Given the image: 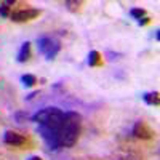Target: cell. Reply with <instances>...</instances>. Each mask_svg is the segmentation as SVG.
<instances>
[{
  "label": "cell",
  "mask_w": 160,
  "mask_h": 160,
  "mask_svg": "<svg viewBox=\"0 0 160 160\" xmlns=\"http://www.w3.org/2000/svg\"><path fill=\"white\" fill-rule=\"evenodd\" d=\"M64 7L71 13H80L82 7H83V2H80V0H68V2H64Z\"/></svg>",
  "instance_id": "obj_10"
},
{
  "label": "cell",
  "mask_w": 160,
  "mask_h": 160,
  "mask_svg": "<svg viewBox=\"0 0 160 160\" xmlns=\"http://www.w3.org/2000/svg\"><path fill=\"white\" fill-rule=\"evenodd\" d=\"M138 22H139V26H146V24H149V22H151V18L144 16V18H142V19H139Z\"/></svg>",
  "instance_id": "obj_15"
},
{
  "label": "cell",
  "mask_w": 160,
  "mask_h": 160,
  "mask_svg": "<svg viewBox=\"0 0 160 160\" xmlns=\"http://www.w3.org/2000/svg\"><path fill=\"white\" fill-rule=\"evenodd\" d=\"M31 55H32V51H31V42H24L18 51V55H16V61L18 62H28L31 59Z\"/></svg>",
  "instance_id": "obj_7"
},
{
  "label": "cell",
  "mask_w": 160,
  "mask_h": 160,
  "mask_svg": "<svg viewBox=\"0 0 160 160\" xmlns=\"http://www.w3.org/2000/svg\"><path fill=\"white\" fill-rule=\"evenodd\" d=\"M130 15H131V18H135V19H142L144 16H146V10L144 8H131L130 10Z\"/></svg>",
  "instance_id": "obj_13"
},
{
  "label": "cell",
  "mask_w": 160,
  "mask_h": 160,
  "mask_svg": "<svg viewBox=\"0 0 160 160\" xmlns=\"http://www.w3.org/2000/svg\"><path fill=\"white\" fill-rule=\"evenodd\" d=\"M37 47L38 53H42L47 59H55L61 50V42L55 37H40L37 40Z\"/></svg>",
  "instance_id": "obj_3"
},
{
  "label": "cell",
  "mask_w": 160,
  "mask_h": 160,
  "mask_svg": "<svg viewBox=\"0 0 160 160\" xmlns=\"http://www.w3.org/2000/svg\"><path fill=\"white\" fill-rule=\"evenodd\" d=\"M158 32H160V31H155V38H157V40H160V34H158Z\"/></svg>",
  "instance_id": "obj_19"
},
{
  "label": "cell",
  "mask_w": 160,
  "mask_h": 160,
  "mask_svg": "<svg viewBox=\"0 0 160 160\" xmlns=\"http://www.w3.org/2000/svg\"><path fill=\"white\" fill-rule=\"evenodd\" d=\"M13 5H15V2H3L2 5H0V15H2L3 18H10Z\"/></svg>",
  "instance_id": "obj_12"
},
{
  "label": "cell",
  "mask_w": 160,
  "mask_h": 160,
  "mask_svg": "<svg viewBox=\"0 0 160 160\" xmlns=\"http://www.w3.org/2000/svg\"><path fill=\"white\" fill-rule=\"evenodd\" d=\"M115 160H133V158H130V157H120V158H115Z\"/></svg>",
  "instance_id": "obj_18"
},
{
  "label": "cell",
  "mask_w": 160,
  "mask_h": 160,
  "mask_svg": "<svg viewBox=\"0 0 160 160\" xmlns=\"http://www.w3.org/2000/svg\"><path fill=\"white\" fill-rule=\"evenodd\" d=\"M3 142L8 146H13V148H21V146L28 142V138L22 133H18L15 130H7L3 133Z\"/></svg>",
  "instance_id": "obj_6"
},
{
  "label": "cell",
  "mask_w": 160,
  "mask_h": 160,
  "mask_svg": "<svg viewBox=\"0 0 160 160\" xmlns=\"http://www.w3.org/2000/svg\"><path fill=\"white\" fill-rule=\"evenodd\" d=\"M28 160H43L42 157H38V155H32V157H29Z\"/></svg>",
  "instance_id": "obj_17"
},
{
  "label": "cell",
  "mask_w": 160,
  "mask_h": 160,
  "mask_svg": "<svg viewBox=\"0 0 160 160\" xmlns=\"http://www.w3.org/2000/svg\"><path fill=\"white\" fill-rule=\"evenodd\" d=\"M40 10L37 8H19V10H13L11 15H10V19L15 21V22H29L35 18L40 16Z\"/></svg>",
  "instance_id": "obj_4"
},
{
  "label": "cell",
  "mask_w": 160,
  "mask_h": 160,
  "mask_svg": "<svg viewBox=\"0 0 160 160\" xmlns=\"http://www.w3.org/2000/svg\"><path fill=\"white\" fill-rule=\"evenodd\" d=\"M131 133H133V136L135 138H138V139H152L154 136H155V131L146 123V122H142V120H139V122H136L135 125H133V130H131Z\"/></svg>",
  "instance_id": "obj_5"
},
{
  "label": "cell",
  "mask_w": 160,
  "mask_h": 160,
  "mask_svg": "<svg viewBox=\"0 0 160 160\" xmlns=\"http://www.w3.org/2000/svg\"><path fill=\"white\" fill-rule=\"evenodd\" d=\"M142 99L149 106H158L160 104V93L158 91H148L142 95Z\"/></svg>",
  "instance_id": "obj_9"
},
{
  "label": "cell",
  "mask_w": 160,
  "mask_h": 160,
  "mask_svg": "<svg viewBox=\"0 0 160 160\" xmlns=\"http://www.w3.org/2000/svg\"><path fill=\"white\" fill-rule=\"evenodd\" d=\"M21 83H22L24 87L31 88V87H34V85L37 83V77L32 75V74H24V75L21 77Z\"/></svg>",
  "instance_id": "obj_11"
},
{
  "label": "cell",
  "mask_w": 160,
  "mask_h": 160,
  "mask_svg": "<svg viewBox=\"0 0 160 160\" xmlns=\"http://www.w3.org/2000/svg\"><path fill=\"white\" fill-rule=\"evenodd\" d=\"M29 118H31V115L28 112H24V111H19V112L15 114V120L18 123H22V122H26V120H29Z\"/></svg>",
  "instance_id": "obj_14"
},
{
  "label": "cell",
  "mask_w": 160,
  "mask_h": 160,
  "mask_svg": "<svg viewBox=\"0 0 160 160\" xmlns=\"http://www.w3.org/2000/svg\"><path fill=\"white\" fill-rule=\"evenodd\" d=\"M31 120L35 122L38 127H43L56 135L64 120V112L58 108H45V109H40L38 112H35L34 115H31Z\"/></svg>",
  "instance_id": "obj_2"
},
{
  "label": "cell",
  "mask_w": 160,
  "mask_h": 160,
  "mask_svg": "<svg viewBox=\"0 0 160 160\" xmlns=\"http://www.w3.org/2000/svg\"><path fill=\"white\" fill-rule=\"evenodd\" d=\"M82 133V115L78 112H64V120L56 133L59 148H74Z\"/></svg>",
  "instance_id": "obj_1"
},
{
  "label": "cell",
  "mask_w": 160,
  "mask_h": 160,
  "mask_svg": "<svg viewBox=\"0 0 160 160\" xmlns=\"http://www.w3.org/2000/svg\"><path fill=\"white\" fill-rule=\"evenodd\" d=\"M35 96H38V91H32L31 95H28V96H26V99H28V101H31V99H34Z\"/></svg>",
  "instance_id": "obj_16"
},
{
  "label": "cell",
  "mask_w": 160,
  "mask_h": 160,
  "mask_svg": "<svg viewBox=\"0 0 160 160\" xmlns=\"http://www.w3.org/2000/svg\"><path fill=\"white\" fill-rule=\"evenodd\" d=\"M102 64H104V59H102V55L99 51L93 50L88 53V66L90 68H99Z\"/></svg>",
  "instance_id": "obj_8"
}]
</instances>
